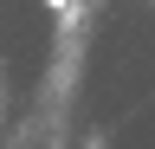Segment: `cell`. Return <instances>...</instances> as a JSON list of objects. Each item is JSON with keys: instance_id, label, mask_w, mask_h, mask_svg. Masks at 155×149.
Wrapping results in <instances>:
<instances>
[{"instance_id": "cell-1", "label": "cell", "mask_w": 155, "mask_h": 149, "mask_svg": "<svg viewBox=\"0 0 155 149\" xmlns=\"http://www.w3.org/2000/svg\"><path fill=\"white\" fill-rule=\"evenodd\" d=\"M45 7H52V13H65V7H71V0H45Z\"/></svg>"}]
</instances>
